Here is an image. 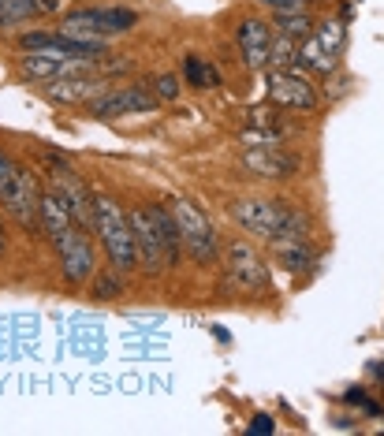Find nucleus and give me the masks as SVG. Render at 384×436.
I'll return each mask as SVG.
<instances>
[{
  "mask_svg": "<svg viewBox=\"0 0 384 436\" xmlns=\"http://www.w3.org/2000/svg\"><path fill=\"white\" fill-rule=\"evenodd\" d=\"M228 220L250 239L265 243H284V239H310V213L284 198H232L228 202Z\"/></svg>",
  "mask_w": 384,
  "mask_h": 436,
  "instance_id": "obj_1",
  "label": "nucleus"
},
{
  "mask_svg": "<svg viewBox=\"0 0 384 436\" xmlns=\"http://www.w3.org/2000/svg\"><path fill=\"white\" fill-rule=\"evenodd\" d=\"M94 235L109 258V269L116 272H135L138 269V254H135V235H131V220L127 209L109 194L94 198Z\"/></svg>",
  "mask_w": 384,
  "mask_h": 436,
  "instance_id": "obj_2",
  "label": "nucleus"
},
{
  "mask_svg": "<svg viewBox=\"0 0 384 436\" xmlns=\"http://www.w3.org/2000/svg\"><path fill=\"white\" fill-rule=\"evenodd\" d=\"M168 213H172V220H176L179 243L191 254L194 265L209 269L213 261H220V231L213 228V220H209L191 198H179V194L168 198Z\"/></svg>",
  "mask_w": 384,
  "mask_h": 436,
  "instance_id": "obj_3",
  "label": "nucleus"
},
{
  "mask_svg": "<svg viewBox=\"0 0 384 436\" xmlns=\"http://www.w3.org/2000/svg\"><path fill=\"white\" fill-rule=\"evenodd\" d=\"M220 265H224V284L232 291H239V295H265V291H272V269L250 239L224 243Z\"/></svg>",
  "mask_w": 384,
  "mask_h": 436,
  "instance_id": "obj_4",
  "label": "nucleus"
},
{
  "mask_svg": "<svg viewBox=\"0 0 384 436\" xmlns=\"http://www.w3.org/2000/svg\"><path fill=\"white\" fill-rule=\"evenodd\" d=\"M0 205L26 235L42 231V183L26 164L11 161L8 171L0 176Z\"/></svg>",
  "mask_w": 384,
  "mask_h": 436,
  "instance_id": "obj_5",
  "label": "nucleus"
},
{
  "mask_svg": "<svg viewBox=\"0 0 384 436\" xmlns=\"http://www.w3.org/2000/svg\"><path fill=\"white\" fill-rule=\"evenodd\" d=\"M138 26V11L131 8H71L60 16V30L71 37H94V42H109L116 34H131Z\"/></svg>",
  "mask_w": 384,
  "mask_h": 436,
  "instance_id": "obj_6",
  "label": "nucleus"
},
{
  "mask_svg": "<svg viewBox=\"0 0 384 436\" xmlns=\"http://www.w3.org/2000/svg\"><path fill=\"white\" fill-rule=\"evenodd\" d=\"M343 45H347V30H343V23H336V19L313 23L310 37H302V42H299L295 68L313 71V75H336L340 60H343Z\"/></svg>",
  "mask_w": 384,
  "mask_h": 436,
  "instance_id": "obj_7",
  "label": "nucleus"
},
{
  "mask_svg": "<svg viewBox=\"0 0 384 436\" xmlns=\"http://www.w3.org/2000/svg\"><path fill=\"white\" fill-rule=\"evenodd\" d=\"M127 220H131V235H135L138 269H145L150 276H164L172 269V258H168V246H164V235H161L153 205H131Z\"/></svg>",
  "mask_w": 384,
  "mask_h": 436,
  "instance_id": "obj_8",
  "label": "nucleus"
},
{
  "mask_svg": "<svg viewBox=\"0 0 384 436\" xmlns=\"http://www.w3.org/2000/svg\"><path fill=\"white\" fill-rule=\"evenodd\" d=\"M19 49L45 52V56H60V60H104L109 56V42L71 37L64 30H26V34H19Z\"/></svg>",
  "mask_w": 384,
  "mask_h": 436,
  "instance_id": "obj_9",
  "label": "nucleus"
},
{
  "mask_svg": "<svg viewBox=\"0 0 384 436\" xmlns=\"http://www.w3.org/2000/svg\"><path fill=\"white\" fill-rule=\"evenodd\" d=\"M265 94H269L272 104L291 112H317V90L299 68H265Z\"/></svg>",
  "mask_w": 384,
  "mask_h": 436,
  "instance_id": "obj_10",
  "label": "nucleus"
},
{
  "mask_svg": "<svg viewBox=\"0 0 384 436\" xmlns=\"http://www.w3.org/2000/svg\"><path fill=\"white\" fill-rule=\"evenodd\" d=\"M45 168H49V179H52V190L64 198V205L71 209V217L78 228H94V194L83 183V176L64 161V157H45Z\"/></svg>",
  "mask_w": 384,
  "mask_h": 436,
  "instance_id": "obj_11",
  "label": "nucleus"
},
{
  "mask_svg": "<svg viewBox=\"0 0 384 436\" xmlns=\"http://www.w3.org/2000/svg\"><path fill=\"white\" fill-rule=\"evenodd\" d=\"M56 258H60V276L68 280L71 287H86L97 272V246L90 239V228H75L64 235V243L56 246Z\"/></svg>",
  "mask_w": 384,
  "mask_h": 436,
  "instance_id": "obj_12",
  "label": "nucleus"
},
{
  "mask_svg": "<svg viewBox=\"0 0 384 436\" xmlns=\"http://www.w3.org/2000/svg\"><path fill=\"white\" fill-rule=\"evenodd\" d=\"M239 168L254 179H269V183H284V179H295L302 161L295 153L280 150V145H246L239 153Z\"/></svg>",
  "mask_w": 384,
  "mask_h": 436,
  "instance_id": "obj_13",
  "label": "nucleus"
},
{
  "mask_svg": "<svg viewBox=\"0 0 384 436\" xmlns=\"http://www.w3.org/2000/svg\"><path fill=\"white\" fill-rule=\"evenodd\" d=\"M90 116L97 120H120V116H142V112H153L157 109V97L150 86H120V90H104L101 97H94L86 104Z\"/></svg>",
  "mask_w": 384,
  "mask_h": 436,
  "instance_id": "obj_14",
  "label": "nucleus"
},
{
  "mask_svg": "<svg viewBox=\"0 0 384 436\" xmlns=\"http://www.w3.org/2000/svg\"><path fill=\"white\" fill-rule=\"evenodd\" d=\"M109 90V75L90 71V75H64L45 83V97L56 104H90L94 97H101Z\"/></svg>",
  "mask_w": 384,
  "mask_h": 436,
  "instance_id": "obj_15",
  "label": "nucleus"
},
{
  "mask_svg": "<svg viewBox=\"0 0 384 436\" xmlns=\"http://www.w3.org/2000/svg\"><path fill=\"white\" fill-rule=\"evenodd\" d=\"M239 56L250 71H265L269 63V45H272V23L265 19H243L239 23Z\"/></svg>",
  "mask_w": 384,
  "mask_h": 436,
  "instance_id": "obj_16",
  "label": "nucleus"
},
{
  "mask_svg": "<svg viewBox=\"0 0 384 436\" xmlns=\"http://www.w3.org/2000/svg\"><path fill=\"white\" fill-rule=\"evenodd\" d=\"M71 228H75V217H71V209L64 205V198L52 190V187L42 190V235L49 239V246L56 250Z\"/></svg>",
  "mask_w": 384,
  "mask_h": 436,
  "instance_id": "obj_17",
  "label": "nucleus"
},
{
  "mask_svg": "<svg viewBox=\"0 0 384 436\" xmlns=\"http://www.w3.org/2000/svg\"><path fill=\"white\" fill-rule=\"evenodd\" d=\"M272 258L280 261V269L291 276H302L317 265V250L310 246V239H284V243H269Z\"/></svg>",
  "mask_w": 384,
  "mask_h": 436,
  "instance_id": "obj_18",
  "label": "nucleus"
},
{
  "mask_svg": "<svg viewBox=\"0 0 384 436\" xmlns=\"http://www.w3.org/2000/svg\"><path fill=\"white\" fill-rule=\"evenodd\" d=\"M52 11H60V0H0V30L30 23L37 16H52Z\"/></svg>",
  "mask_w": 384,
  "mask_h": 436,
  "instance_id": "obj_19",
  "label": "nucleus"
},
{
  "mask_svg": "<svg viewBox=\"0 0 384 436\" xmlns=\"http://www.w3.org/2000/svg\"><path fill=\"white\" fill-rule=\"evenodd\" d=\"M269 23H272L276 34H287V37H295V42L310 37V30H313V16L306 8H302V11H272Z\"/></svg>",
  "mask_w": 384,
  "mask_h": 436,
  "instance_id": "obj_20",
  "label": "nucleus"
},
{
  "mask_svg": "<svg viewBox=\"0 0 384 436\" xmlns=\"http://www.w3.org/2000/svg\"><path fill=\"white\" fill-rule=\"evenodd\" d=\"M183 83L194 86V90H213V86H220V75H217L213 63H205L202 56L191 52V56L183 60Z\"/></svg>",
  "mask_w": 384,
  "mask_h": 436,
  "instance_id": "obj_21",
  "label": "nucleus"
},
{
  "mask_svg": "<svg viewBox=\"0 0 384 436\" xmlns=\"http://www.w3.org/2000/svg\"><path fill=\"white\" fill-rule=\"evenodd\" d=\"M127 291V280H124V272H94V280H90V295H94L97 302H112V298H120Z\"/></svg>",
  "mask_w": 384,
  "mask_h": 436,
  "instance_id": "obj_22",
  "label": "nucleus"
},
{
  "mask_svg": "<svg viewBox=\"0 0 384 436\" xmlns=\"http://www.w3.org/2000/svg\"><path fill=\"white\" fill-rule=\"evenodd\" d=\"M299 60V42L287 34H276L272 30V45H269V63L265 68H295Z\"/></svg>",
  "mask_w": 384,
  "mask_h": 436,
  "instance_id": "obj_23",
  "label": "nucleus"
},
{
  "mask_svg": "<svg viewBox=\"0 0 384 436\" xmlns=\"http://www.w3.org/2000/svg\"><path fill=\"white\" fill-rule=\"evenodd\" d=\"M150 90H153L157 101H176L179 90H183V83H179V75H157L153 83H150Z\"/></svg>",
  "mask_w": 384,
  "mask_h": 436,
  "instance_id": "obj_24",
  "label": "nucleus"
},
{
  "mask_svg": "<svg viewBox=\"0 0 384 436\" xmlns=\"http://www.w3.org/2000/svg\"><path fill=\"white\" fill-rule=\"evenodd\" d=\"M258 4H265L269 11H302L310 0H258Z\"/></svg>",
  "mask_w": 384,
  "mask_h": 436,
  "instance_id": "obj_25",
  "label": "nucleus"
},
{
  "mask_svg": "<svg viewBox=\"0 0 384 436\" xmlns=\"http://www.w3.org/2000/svg\"><path fill=\"white\" fill-rule=\"evenodd\" d=\"M276 429V421L269 418V414H258L254 421H250V432H254V436H261V432H272Z\"/></svg>",
  "mask_w": 384,
  "mask_h": 436,
  "instance_id": "obj_26",
  "label": "nucleus"
},
{
  "mask_svg": "<svg viewBox=\"0 0 384 436\" xmlns=\"http://www.w3.org/2000/svg\"><path fill=\"white\" fill-rule=\"evenodd\" d=\"M4 254H8V224L0 217V261H4Z\"/></svg>",
  "mask_w": 384,
  "mask_h": 436,
  "instance_id": "obj_27",
  "label": "nucleus"
},
{
  "mask_svg": "<svg viewBox=\"0 0 384 436\" xmlns=\"http://www.w3.org/2000/svg\"><path fill=\"white\" fill-rule=\"evenodd\" d=\"M8 164H11V157H8V153H0V176L8 171Z\"/></svg>",
  "mask_w": 384,
  "mask_h": 436,
  "instance_id": "obj_28",
  "label": "nucleus"
}]
</instances>
